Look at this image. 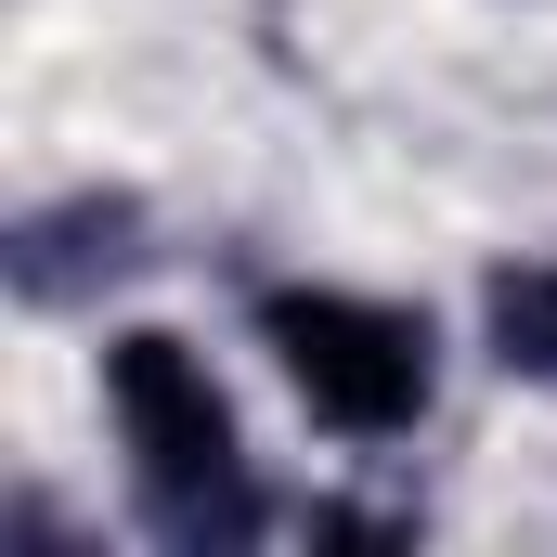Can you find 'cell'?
<instances>
[{
  "instance_id": "3",
  "label": "cell",
  "mask_w": 557,
  "mask_h": 557,
  "mask_svg": "<svg viewBox=\"0 0 557 557\" xmlns=\"http://www.w3.org/2000/svg\"><path fill=\"white\" fill-rule=\"evenodd\" d=\"M131 234H143L131 195H65V208L13 221V298H26V311H65L91 273H131V260H143Z\"/></svg>"
},
{
  "instance_id": "4",
  "label": "cell",
  "mask_w": 557,
  "mask_h": 557,
  "mask_svg": "<svg viewBox=\"0 0 557 557\" xmlns=\"http://www.w3.org/2000/svg\"><path fill=\"white\" fill-rule=\"evenodd\" d=\"M480 337H493L506 376L557 389V260H506V273L480 285Z\"/></svg>"
},
{
  "instance_id": "2",
  "label": "cell",
  "mask_w": 557,
  "mask_h": 557,
  "mask_svg": "<svg viewBox=\"0 0 557 557\" xmlns=\"http://www.w3.org/2000/svg\"><path fill=\"white\" fill-rule=\"evenodd\" d=\"M260 337H273L285 389L337 441H403L441 403V337L403 298H363V285H273L260 298Z\"/></svg>"
},
{
  "instance_id": "1",
  "label": "cell",
  "mask_w": 557,
  "mask_h": 557,
  "mask_svg": "<svg viewBox=\"0 0 557 557\" xmlns=\"http://www.w3.org/2000/svg\"><path fill=\"white\" fill-rule=\"evenodd\" d=\"M104 416L131 441V493L169 545H247L260 532V480H247V428H234V389L208 376L195 337L169 324H131L104 337Z\"/></svg>"
}]
</instances>
